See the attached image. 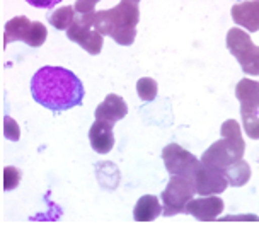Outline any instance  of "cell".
I'll return each mask as SVG.
<instances>
[{"label": "cell", "instance_id": "cell-1", "mask_svg": "<svg viewBox=\"0 0 259 225\" xmlns=\"http://www.w3.org/2000/svg\"><path fill=\"white\" fill-rule=\"evenodd\" d=\"M32 99L50 111H67L84 101V84L68 68L41 67L31 79Z\"/></svg>", "mask_w": 259, "mask_h": 225}, {"label": "cell", "instance_id": "cell-2", "mask_svg": "<svg viewBox=\"0 0 259 225\" xmlns=\"http://www.w3.org/2000/svg\"><path fill=\"white\" fill-rule=\"evenodd\" d=\"M140 21V9L137 4L121 0L108 11H92L91 22L97 33L109 36L121 47H132L137 36V24Z\"/></svg>", "mask_w": 259, "mask_h": 225}, {"label": "cell", "instance_id": "cell-3", "mask_svg": "<svg viewBox=\"0 0 259 225\" xmlns=\"http://www.w3.org/2000/svg\"><path fill=\"white\" fill-rule=\"evenodd\" d=\"M196 185L193 176H172L162 191V215L174 217L178 213H184L186 205L194 198Z\"/></svg>", "mask_w": 259, "mask_h": 225}, {"label": "cell", "instance_id": "cell-4", "mask_svg": "<svg viewBox=\"0 0 259 225\" xmlns=\"http://www.w3.org/2000/svg\"><path fill=\"white\" fill-rule=\"evenodd\" d=\"M227 48L239 62L244 73L252 77L259 75V47L252 43L247 31L232 27L227 33Z\"/></svg>", "mask_w": 259, "mask_h": 225}, {"label": "cell", "instance_id": "cell-5", "mask_svg": "<svg viewBox=\"0 0 259 225\" xmlns=\"http://www.w3.org/2000/svg\"><path fill=\"white\" fill-rule=\"evenodd\" d=\"M46 38H48V29L45 27V24L29 21L24 16H17L6 24L4 44L9 47L12 41H22L27 47L38 48L43 47Z\"/></svg>", "mask_w": 259, "mask_h": 225}, {"label": "cell", "instance_id": "cell-6", "mask_svg": "<svg viewBox=\"0 0 259 225\" xmlns=\"http://www.w3.org/2000/svg\"><path fill=\"white\" fill-rule=\"evenodd\" d=\"M67 38L82 47L89 55H99L104 44V36L97 33L91 22V12H77L75 21L67 31Z\"/></svg>", "mask_w": 259, "mask_h": 225}, {"label": "cell", "instance_id": "cell-7", "mask_svg": "<svg viewBox=\"0 0 259 225\" xmlns=\"http://www.w3.org/2000/svg\"><path fill=\"white\" fill-rule=\"evenodd\" d=\"M244 150H246V145L235 144V142L222 137L220 140H217L215 144L208 147L200 160L203 164H206V166L219 167L225 172V169L230 164H234L235 160L244 159Z\"/></svg>", "mask_w": 259, "mask_h": 225}, {"label": "cell", "instance_id": "cell-8", "mask_svg": "<svg viewBox=\"0 0 259 225\" xmlns=\"http://www.w3.org/2000/svg\"><path fill=\"white\" fill-rule=\"evenodd\" d=\"M162 160L170 176H193L196 167L200 166V159L178 144H169L164 147Z\"/></svg>", "mask_w": 259, "mask_h": 225}, {"label": "cell", "instance_id": "cell-9", "mask_svg": "<svg viewBox=\"0 0 259 225\" xmlns=\"http://www.w3.org/2000/svg\"><path fill=\"white\" fill-rule=\"evenodd\" d=\"M193 177H194V185H196V193L201 196L220 195V193H224L227 190V186H229L227 176L222 169L206 166L201 160H200V166L194 171Z\"/></svg>", "mask_w": 259, "mask_h": 225}, {"label": "cell", "instance_id": "cell-10", "mask_svg": "<svg viewBox=\"0 0 259 225\" xmlns=\"http://www.w3.org/2000/svg\"><path fill=\"white\" fill-rule=\"evenodd\" d=\"M225 203L219 195L201 196V198H193L186 205L184 213L191 215L198 222H215L219 215L224 212Z\"/></svg>", "mask_w": 259, "mask_h": 225}, {"label": "cell", "instance_id": "cell-11", "mask_svg": "<svg viewBox=\"0 0 259 225\" xmlns=\"http://www.w3.org/2000/svg\"><path fill=\"white\" fill-rule=\"evenodd\" d=\"M230 14H232L235 24L244 27L247 33H257L259 31V0L237 2Z\"/></svg>", "mask_w": 259, "mask_h": 225}, {"label": "cell", "instance_id": "cell-12", "mask_svg": "<svg viewBox=\"0 0 259 225\" xmlns=\"http://www.w3.org/2000/svg\"><path fill=\"white\" fill-rule=\"evenodd\" d=\"M113 126H114V123L101 121V119H96V121L92 123V126L89 130V142L94 152L108 154L113 150V147H114Z\"/></svg>", "mask_w": 259, "mask_h": 225}, {"label": "cell", "instance_id": "cell-13", "mask_svg": "<svg viewBox=\"0 0 259 225\" xmlns=\"http://www.w3.org/2000/svg\"><path fill=\"white\" fill-rule=\"evenodd\" d=\"M235 98L240 103V114H257L259 111V82L252 79L239 80Z\"/></svg>", "mask_w": 259, "mask_h": 225}, {"label": "cell", "instance_id": "cell-14", "mask_svg": "<svg viewBox=\"0 0 259 225\" xmlns=\"http://www.w3.org/2000/svg\"><path fill=\"white\" fill-rule=\"evenodd\" d=\"M126 114H128V104H126V101L123 98H119L118 94L106 96V99L94 111L96 119L108 121V123H116L119 119H123Z\"/></svg>", "mask_w": 259, "mask_h": 225}, {"label": "cell", "instance_id": "cell-15", "mask_svg": "<svg viewBox=\"0 0 259 225\" xmlns=\"http://www.w3.org/2000/svg\"><path fill=\"white\" fill-rule=\"evenodd\" d=\"M162 215L160 200L155 195H145L137 201L133 210V220L135 222H154Z\"/></svg>", "mask_w": 259, "mask_h": 225}, {"label": "cell", "instance_id": "cell-16", "mask_svg": "<svg viewBox=\"0 0 259 225\" xmlns=\"http://www.w3.org/2000/svg\"><path fill=\"white\" fill-rule=\"evenodd\" d=\"M225 176H227V181H229V186H234V188L244 186L246 183H249V179H251V167H249V164L244 159L235 160L234 164H230V166L225 169Z\"/></svg>", "mask_w": 259, "mask_h": 225}, {"label": "cell", "instance_id": "cell-17", "mask_svg": "<svg viewBox=\"0 0 259 225\" xmlns=\"http://www.w3.org/2000/svg\"><path fill=\"white\" fill-rule=\"evenodd\" d=\"M75 16H77L75 7L65 6V7L57 9V11H53L52 14H48V22L60 31H68V27L75 21Z\"/></svg>", "mask_w": 259, "mask_h": 225}, {"label": "cell", "instance_id": "cell-18", "mask_svg": "<svg viewBox=\"0 0 259 225\" xmlns=\"http://www.w3.org/2000/svg\"><path fill=\"white\" fill-rule=\"evenodd\" d=\"M157 91H159V85H157V82L154 79H150V77H142V79H138L137 94L142 101H145V103L154 101L157 98Z\"/></svg>", "mask_w": 259, "mask_h": 225}, {"label": "cell", "instance_id": "cell-19", "mask_svg": "<svg viewBox=\"0 0 259 225\" xmlns=\"http://www.w3.org/2000/svg\"><path fill=\"white\" fill-rule=\"evenodd\" d=\"M220 135L224 137V139L235 142V144L246 145L244 144V139H242V133H240V126L235 119H227L220 128Z\"/></svg>", "mask_w": 259, "mask_h": 225}, {"label": "cell", "instance_id": "cell-20", "mask_svg": "<svg viewBox=\"0 0 259 225\" xmlns=\"http://www.w3.org/2000/svg\"><path fill=\"white\" fill-rule=\"evenodd\" d=\"M242 118V126L244 131L249 139L259 140V116L257 114H240Z\"/></svg>", "mask_w": 259, "mask_h": 225}, {"label": "cell", "instance_id": "cell-21", "mask_svg": "<svg viewBox=\"0 0 259 225\" xmlns=\"http://www.w3.org/2000/svg\"><path fill=\"white\" fill-rule=\"evenodd\" d=\"M97 2H101V0H77L73 7L77 12H92Z\"/></svg>", "mask_w": 259, "mask_h": 225}, {"label": "cell", "instance_id": "cell-22", "mask_svg": "<svg viewBox=\"0 0 259 225\" xmlns=\"http://www.w3.org/2000/svg\"><path fill=\"white\" fill-rule=\"evenodd\" d=\"M26 2L36 9H53L55 6H58L62 0H26Z\"/></svg>", "mask_w": 259, "mask_h": 225}, {"label": "cell", "instance_id": "cell-23", "mask_svg": "<svg viewBox=\"0 0 259 225\" xmlns=\"http://www.w3.org/2000/svg\"><path fill=\"white\" fill-rule=\"evenodd\" d=\"M217 220H222V222H232V220H235V222H259V217H256V215H239V217H224V218H217Z\"/></svg>", "mask_w": 259, "mask_h": 225}, {"label": "cell", "instance_id": "cell-24", "mask_svg": "<svg viewBox=\"0 0 259 225\" xmlns=\"http://www.w3.org/2000/svg\"><path fill=\"white\" fill-rule=\"evenodd\" d=\"M126 2H132V4H137V6H138V4H140V0H126Z\"/></svg>", "mask_w": 259, "mask_h": 225}]
</instances>
